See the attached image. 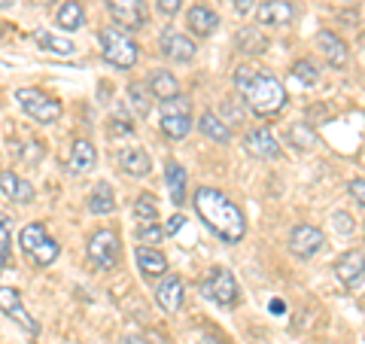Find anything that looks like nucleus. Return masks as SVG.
Masks as SVG:
<instances>
[{
    "mask_svg": "<svg viewBox=\"0 0 365 344\" xmlns=\"http://www.w3.org/2000/svg\"><path fill=\"white\" fill-rule=\"evenodd\" d=\"M195 211L201 216V223L210 228L216 238H222L225 244H237L247 235V220L241 208L235 201H228L220 189L201 186L195 192Z\"/></svg>",
    "mask_w": 365,
    "mask_h": 344,
    "instance_id": "1",
    "label": "nucleus"
},
{
    "mask_svg": "<svg viewBox=\"0 0 365 344\" xmlns=\"http://www.w3.org/2000/svg\"><path fill=\"white\" fill-rule=\"evenodd\" d=\"M235 91L244 101V107L256 116H274L287 107V88L280 79L268 71H253V67H241L235 74Z\"/></svg>",
    "mask_w": 365,
    "mask_h": 344,
    "instance_id": "2",
    "label": "nucleus"
},
{
    "mask_svg": "<svg viewBox=\"0 0 365 344\" xmlns=\"http://www.w3.org/2000/svg\"><path fill=\"white\" fill-rule=\"evenodd\" d=\"M19 244H21V250H25V253L31 256L34 265H40V268L52 265V262L58 259V253H61V247L49 238V232H46L43 223H31V226L21 228Z\"/></svg>",
    "mask_w": 365,
    "mask_h": 344,
    "instance_id": "3",
    "label": "nucleus"
},
{
    "mask_svg": "<svg viewBox=\"0 0 365 344\" xmlns=\"http://www.w3.org/2000/svg\"><path fill=\"white\" fill-rule=\"evenodd\" d=\"M101 49H104V59L113 64V67H119V71H128V67H134L137 61V46L131 37H128V31L125 28H104L101 31Z\"/></svg>",
    "mask_w": 365,
    "mask_h": 344,
    "instance_id": "4",
    "label": "nucleus"
},
{
    "mask_svg": "<svg viewBox=\"0 0 365 344\" xmlns=\"http://www.w3.org/2000/svg\"><path fill=\"white\" fill-rule=\"evenodd\" d=\"M201 293L220 308H235L237 299H241V283H237V278L228 268H213L207 278H204Z\"/></svg>",
    "mask_w": 365,
    "mask_h": 344,
    "instance_id": "5",
    "label": "nucleus"
},
{
    "mask_svg": "<svg viewBox=\"0 0 365 344\" xmlns=\"http://www.w3.org/2000/svg\"><path fill=\"white\" fill-rule=\"evenodd\" d=\"M86 256L95 268L101 271H110L119 265V256H122V244L116 232H110V228H98L95 235L88 238V247H86Z\"/></svg>",
    "mask_w": 365,
    "mask_h": 344,
    "instance_id": "6",
    "label": "nucleus"
},
{
    "mask_svg": "<svg viewBox=\"0 0 365 344\" xmlns=\"http://www.w3.org/2000/svg\"><path fill=\"white\" fill-rule=\"evenodd\" d=\"M158 128L168 141H182L192 131V113H189V101L186 98H170L162 104V119H158Z\"/></svg>",
    "mask_w": 365,
    "mask_h": 344,
    "instance_id": "7",
    "label": "nucleus"
},
{
    "mask_svg": "<svg viewBox=\"0 0 365 344\" xmlns=\"http://www.w3.org/2000/svg\"><path fill=\"white\" fill-rule=\"evenodd\" d=\"M16 101H19V107L25 110L31 119H37L40 125H52V122L61 119V104L55 98L37 91V88H19Z\"/></svg>",
    "mask_w": 365,
    "mask_h": 344,
    "instance_id": "8",
    "label": "nucleus"
},
{
    "mask_svg": "<svg viewBox=\"0 0 365 344\" xmlns=\"http://www.w3.org/2000/svg\"><path fill=\"white\" fill-rule=\"evenodd\" d=\"M0 311H4L9 320H16L28 335H34V338L40 335V323L28 314V308H25V302H21L19 290H13V286H0Z\"/></svg>",
    "mask_w": 365,
    "mask_h": 344,
    "instance_id": "9",
    "label": "nucleus"
},
{
    "mask_svg": "<svg viewBox=\"0 0 365 344\" xmlns=\"http://www.w3.org/2000/svg\"><path fill=\"white\" fill-rule=\"evenodd\" d=\"M158 49H162V55L168 61H177V64H186L195 59V52H198V46L192 37H186L182 31H165L162 34V43H158Z\"/></svg>",
    "mask_w": 365,
    "mask_h": 344,
    "instance_id": "10",
    "label": "nucleus"
},
{
    "mask_svg": "<svg viewBox=\"0 0 365 344\" xmlns=\"http://www.w3.org/2000/svg\"><path fill=\"white\" fill-rule=\"evenodd\" d=\"M323 244H326V235L319 232L317 226H295L289 235V250H292V256H299V259L317 256L319 250H323Z\"/></svg>",
    "mask_w": 365,
    "mask_h": 344,
    "instance_id": "11",
    "label": "nucleus"
},
{
    "mask_svg": "<svg viewBox=\"0 0 365 344\" xmlns=\"http://www.w3.org/2000/svg\"><path fill=\"white\" fill-rule=\"evenodd\" d=\"M107 9L116 19V25H122L125 31H137L146 25L143 0H107Z\"/></svg>",
    "mask_w": 365,
    "mask_h": 344,
    "instance_id": "12",
    "label": "nucleus"
},
{
    "mask_svg": "<svg viewBox=\"0 0 365 344\" xmlns=\"http://www.w3.org/2000/svg\"><path fill=\"white\" fill-rule=\"evenodd\" d=\"M335 278L347 286V290H356V286L365 283V259L359 253H344L335 262Z\"/></svg>",
    "mask_w": 365,
    "mask_h": 344,
    "instance_id": "13",
    "label": "nucleus"
},
{
    "mask_svg": "<svg viewBox=\"0 0 365 344\" xmlns=\"http://www.w3.org/2000/svg\"><path fill=\"white\" fill-rule=\"evenodd\" d=\"M155 302L168 314L180 311V305H182V280L177 278V274H162V280H158V286H155Z\"/></svg>",
    "mask_w": 365,
    "mask_h": 344,
    "instance_id": "14",
    "label": "nucleus"
},
{
    "mask_svg": "<svg viewBox=\"0 0 365 344\" xmlns=\"http://www.w3.org/2000/svg\"><path fill=\"white\" fill-rule=\"evenodd\" d=\"M244 146H247V153L256 156V158H277V156H280L277 137H274L268 128H253V131H247Z\"/></svg>",
    "mask_w": 365,
    "mask_h": 344,
    "instance_id": "15",
    "label": "nucleus"
},
{
    "mask_svg": "<svg viewBox=\"0 0 365 344\" xmlns=\"http://www.w3.org/2000/svg\"><path fill=\"white\" fill-rule=\"evenodd\" d=\"M186 25H189V31L195 34V37H210V34H216V28H220V16H216V9L204 6V4H195L186 13Z\"/></svg>",
    "mask_w": 365,
    "mask_h": 344,
    "instance_id": "16",
    "label": "nucleus"
},
{
    "mask_svg": "<svg viewBox=\"0 0 365 344\" xmlns=\"http://www.w3.org/2000/svg\"><path fill=\"white\" fill-rule=\"evenodd\" d=\"M256 19H259V25L283 28L292 21V4L289 0H265V4L256 9Z\"/></svg>",
    "mask_w": 365,
    "mask_h": 344,
    "instance_id": "17",
    "label": "nucleus"
},
{
    "mask_svg": "<svg viewBox=\"0 0 365 344\" xmlns=\"http://www.w3.org/2000/svg\"><path fill=\"white\" fill-rule=\"evenodd\" d=\"M317 49L326 55V61L332 64V67H344L347 59H350L344 40H341L338 34H332V31H319L317 34Z\"/></svg>",
    "mask_w": 365,
    "mask_h": 344,
    "instance_id": "18",
    "label": "nucleus"
},
{
    "mask_svg": "<svg viewBox=\"0 0 365 344\" xmlns=\"http://www.w3.org/2000/svg\"><path fill=\"white\" fill-rule=\"evenodd\" d=\"M119 168L125 171L128 177H146L153 171V162H150V156H146L143 146H125V150L119 153Z\"/></svg>",
    "mask_w": 365,
    "mask_h": 344,
    "instance_id": "19",
    "label": "nucleus"
},
{
    "mask_svg": "<svg viewBox=\"0 0 365 344\" xmlns=\"http://www.w3.org/2000/svg\"><path fill=\"white\" fill-rule=\"evenodd\" d=\"M0 192L16 204H28V201H34V195H37L31 183L21 180L19 174H13V171H0Z\"/></svg>",
    "mask_w": 365,
    "mask_h": 344,
    "instance_id": "20",
    "label": "nucleus"
},
{
    "mask_svg": "<svg viewBox=\"0 0 365 344\" xmlns=\"http://www.w3.org/2000/svg\"><path fill=\"white\" fill-rule=\"evenodd\" d=\"M146 86H150L153 98H158L162 104H165V101H170V98H180V79L170 71H162V67L150 74V83H146Z\"/></svg>",
    "mask_w": 365,
    "mask_h": 344,
    "instance_id": "21",
    "label": "nucleus"
},
{
    "mask_svg": "<svg viewBox=\"0 0 365 344\" xmlns=\"http://www.w3.org/2000/svg\"><path fill=\"white\" fill-rule=\"evenodd\" d=\"M34 43H37L43 52H49V55H73L76 52L73 40L61 37V34H52V31H46V28L34 31Z\"/></svg>",
    "mask_w": 365,
    "mask_h": 344,
    "instance_id": "22",
    "label": "nucleus"
},
{
    "mask_svg": "<svg viewBox=\"0 0 365 344\" xmlns=\"http://www.w3.org/2000/svg\"><path fill=\"white\" fill-rule=\"evenodd\" d=\"M137 265H140V271L146 274V278H162V274H168V259L158 253L155 247H137Z\"/></svg>",
    "mask_w": 365,
    "mask_h": 344,
    "instance_id": "23",
    "label": "nucleus"
},
{
    "mask_svg": "<svg viewBox=\"0 0 365 344\" xmlns=\"http://www.w3.org/2000/svg\"><path fill=\"white\" fill-rule=\"evenodd\" d=\"M95 165H98L95 146H91L88 141H76L71 146V171L73 174H88V171H95Z\"/></svg>",
    "mask_w": 365,
    "mask_h": 344,
    "instance_id": "24",
    "label": "nucleus"
},
{
    "mask_svg": "<svg viewBox=\"0 0 365 344\" xmlns=\"http://www.w3.org/2000/svg\"><path fill=\"white\" fill-rule=\"evenodd\" d=\"M55 21H58L61 31H79L86 25V9L79 0H67V4H61V9L55 13Z\"/></svg>",
    "mask_w": 365,
    "mask_h": 344,
    "instance_id": "25",
    "label": "nucleus"
},
{
    "mask_svg": "<svg viewBox=\"0 0 365 344\" xmlns=\"http://www.w3.org/2000/svg\"><path fill=\"white\" fill-rule=\"evenodd\" d=\"M198 131L207 137V141H213V143H228L232 141V128L216 116V113H204V116L198 119Z\"/></svg>",
    "mask_w": 365,
    "mask_h": 344,
    "instance_id": "26",
    "label": "nucleus"
},
{
    "mask_svg": "<svg viewBox=\"0 0 365 344\" xmlns=\"http://www.w3.org/2000/svg\"><path fill=\"white\" fill-rule=\"evenodd\" d=\"M88 211L98 213V216L116 211V195H113L110 183H98V186L91 189V195H88Z\"/></svg>",
    "mask_w": 365,
    "mask_h": 344,
    "instance_id": "27",
    "label": "nucleus"
},
{
    "mask_svg": "<svg viewBox=\"0 0 365 344\" xmlns=\"http://www.w3.org/2000/svg\"><path fill=\"white\" fill-rule=\"evenodd\" d=\"M165 180H168V189H170V201L174 204L186 201V171H182L180 162H168L165 165Z\"/></svg>",
    "mask_w": 365,
    "mask_h": 344,
    "instance_id": "28",
    "label": "nucleus"
},
{
    "mask_svg": "<svg viewBox=\"0 0 365 344\" xmlns=\"http://www.w3.org/2000/svg\"><path fill=\"white\" fill-rule=\"evenodd\" d=\"M131 216H134V223H137V226H150V223H158V201L153 198L150 192H143L140 198L134 201Z\"/></svg>",
    "mask_w": 365,
    "mask_h": 344,
    "instance_id": "29",
    "label": "nucleus"
},
{
    "mask_svg": "<svg viewBox=\"0 0 365 344\" xmlns=\"http://www.w3.org/2000/svg\"><path fill=\"white\" fill-rule=\"evenodd\" d=\"M128 101H131V107H134V113H137L140 119L150 116V110H153V91H150V86L131 83V86H128Z\"/></svg>",
    "mask_w": 365,
    "mask_h": 344,
    "instance_id": "30",
    "label": "nucleus"
},
{
    "mask_svg": "<svg viewBox=\"0 0 365 344\" xmlns=\"http://www.w3.org/2000/svg\"><path fill=\"white\" fill-rule=\"evenodd\" d=\"M237 49H241L244 55H262L268 49V40H265V34H262V31L244 28L241 34H237Z\"/></svg>",
    "mask_w": 365,
    "mask_h": 344,
    "instance_id": "31",
    "label": "nucleus"
},
{
    "mask_svg": "<svg viewBox=\"0 0 365 344\" xmlns=\"http://www.w3.org/2000/svg\"><path fill=\"white\" fill-rule=\"evenodd\" d=\"M289 143L295 150H311V146H317V134L307 122H295L289 128Z\"/></svg>",
    "mask_w": 365,
    "mask_h": 344,
    "instance_id": "32",
    "label": "nucleus"
},
{
    "mask_svg": "<svg viewBox=\"0 0 365 344\" xmlns=\"http://www.w3.org/2000/svg\"><path fill=\"white\" fill-rule=\"evenodd\" d=\"M292 76L299 79V83H304V86H317V83H319V71H317V64H314L311 59L295 61V64H292Z\"/></svg>",
    "mask_w": 365,
    "mask_h": 344,
    "instance_id": "33",
    "label": "nucleus"
},
{
    "mask_svg": "<svg viewBox=\"0 0 365 344\" xmlns=\"http://www.w3.org/2000/svg\"><path fill=\"white\" fill-rule=\"evenodd\" d=\"M9 253H13V232H9L6 220H0V271H6Z\"/></svg>",
    "mask_w": 365,
    "mask_h": 344,
    "instance_id": "34",
    "label": "nucleus"
},
{
    "mask_svg": "<svg viewBox=\"0 0 365 344\" xmlns=\"http://www.w3.org/2000/svg\"><path fill=\"white\" fill-rule=\"evenodd\" d=\"M162 238H165V228H158V223H150V226H137V241L140 244H162Z\"/></svg>",
    "mask_w": 365,
    "mask_h": 344,
    "instance_id": "35",
    "label": "nucleus"
},
{
    "mask_svg": "<svg viewBox=\"0 0 365 344\" xmlns=\"http://www.w3.org/2000/svg\"><path fill=\"white\" fill-rule=\"evenodd\" d=\"M241 104H244V101H241V98L222 101V116H225L222 122H225V125H228V122H232V119H235V122H244V107H241Z\"/></svg>",
    "mask_w": 365,
    "mask_h": 344,
    "instance_id": "36",
    "label": "nucleus"
},
{
    "mask_svg": "<svg viewBox=\"0 0 365 344\" xmlns=\"http://www.w3.org/2000/svg\"><path fill=\"white\" fill-rule=\"evenodd\" d=\"M134 131V125L128 122V119H125V116H116V119H113L110 125H107V134L110 137H119V134H131Z\"/></svg>",
    "mask_w": 365,
    "mask_h": 344,
    "instance_id": "37",
    "label": "nucleus"
},
{
    "mask_svg": "<svg viewBox=\"0 0 365 344\" xmlns=\"http://www.w3.org/2000/svg\"><path fill=\"white\" fill-rule=\"evenodd\" d=\"M180 6H182V0H155V9L162 16H174Z\"/></svg>",
    "mask_w": 365,
    "mask_h": 344,
    "instance_id": "38",
    "label": "nucleus"
},
{
    "mask_svg": "<svg viewBox=\"0 0 365 344\" xmlns=\"http://www.w3.org/2000/svg\"><path fill=\"white\" fill-rule=\"evenodd\" d=\"M347 192L356 198V204H365V180H353L347 186Z\"/></svg>",
    "mask_w": 365,
    "mask_h": 344,
    "instance_id": "39",
    "label": "nucleus"
},
{
    "mask_svg": "<svg viewBox=\"0 0 365 344\" xmlns=\"http://www.w3.org/2000/svg\"><path fill=\"white\" fill-rule=\"evenodd\" d=\"M182 223H186V216H182V213H174V216L168 220V226H165V235H177L180 228H182Z\"/></svg>",
    "mask_w": 365,
    "mask_h": 344,
    "instance_id": "40",
    "label": "nucleus"
},
{
    "mask_svg": "<svg viewBox=\"0 0 365 344\" xmlns=\"http://www.w3.org/2000/svg\"><path fill=\"white\" fill-rule=\"evenodd\" d=\"M335 228L341 235H350L353 232V223H350V216L347 213H335Z\"/></svg>",
    "mask_w": 365,
    "mask_h": 344,
    "instance_id": "41",
    "label": "nucleus"
},
{
    "mask_svg": "<svg viewBox=\"0 0 365 344\" xmlns=\"http://www.w3.org/2000/svg\"><path fill=\"white\" fill-rule=\"evenodd\" d=\"M232 4H235L237 16H247V13H253V9H256V0H232Z\"/></svg>",
    "mask_w": 365,
    "mask_h": 344,
    "instance_id": "42",
    "label": "nucleus"
},
{
    "mask_svg": "<svg viewBox=\"0 0 365 344\" xmlns=\"http://www.w3.org/2000/svg\"><path fill=\"white\" fill-rule=\"evenodd\" d=\"M268 308H271V311H274V314H283V311H287V305H283L280 299H274V302H271Z\"/></svg>",
    "mask_w": 365,
    "mask_h": 344,
    "instance_id": "43",
    "label": "nucleus"
},
{
    "mask_svg": "<svg viewBox=\"0 0 365 344\" xmlns=\"http://www.w3.org/2000/svg\"><path fill=\"white\" fill-rule=\"evenodd\" d=\"M198 344H222V341H220V338H201Z\"/></svg>",
    "mask_w": 365,
    "mask_h": 344,
    "instance_id": "44",
    "label": "nucleus"
},
{
    "mask_svg": "<svg viewBox=\"0 0 365 344\" xmlns=\"http://www.w3.org/2000/svg\"><path fill=\"white\" fill-rule=\"evenodd\" d=\"M16 0H0V9H6V6H13Z\"/></svg>",
    "mask_w": 365,
    "mask_h": 344,
    "instance_id": "45",
    "label": "nucleus"
},
{
    "mask_svg": "<svg viewBox=\"0 0 365 344\" xmlns=\"http://www.w3.org/2000/svg\"><path fill=\"white\" fill-rule=\"evenodd\" d=\"M34 4H40V6H43V4H49V0H34Z\"/></svg>",
    "mask_w": 365,
    "mask_h": 344,
    "instance_id": "46",
    "label": "nucleus"
},
{
    "mask_svg": "<svg viewBox=\"0 0 365 344\" xmlns=\"http://www.w3.org/2000/svg\"><path fill=\"white\" fill-rule=\"evenodd\" d=\"M362 259H365V253H362Z\"/></svg>",
    "mask_w": 365,
    "mask_h": 344,
    "instance_id": "47",
    "label": "nucleus"
}]
</instances>
